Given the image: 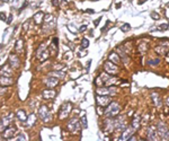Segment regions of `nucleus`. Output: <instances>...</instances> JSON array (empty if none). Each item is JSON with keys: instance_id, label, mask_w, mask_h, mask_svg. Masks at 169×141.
I'll use <instances>...</instances> for the list:
<instances>
[{"instance_id": "1", "label": "nucleus", "mask_w": 169, "mask_h": 141, "mask_svg": "<svg viewBox=\"0 0 169 141\" xmlns=\"http://www.w3.org/2000/svg\"><path fill=\"white\" fill-rule=\"evenodd\" d=\"M120 111H121L120 105H119L117 103L113 102V103H110V104L108 105L107 109L105 110V115H106L107 117H115V116L120 113Z\"/></svg>"}, {"instance_id": "2", "label": "nucleus", "mask_w": 169, "mask_h": 141, "mask_svg": "<svg viewBox=\"0 0 169 141\" xmlns=\"http://www.w3.org/2000/svg\"><path fill=\"white\" fill-rule=\"evenodd\" d=\"M157 132L159 134V137L162 140H169V130L166 124H164L162 122H159L157 126Z\"/></svg>"}, {"instance_id": "3", "label": "nucleus", "mask_w": 169, "mask_h": 141, "mask_svg": "<svg viewBox=\"0 0 169 141\" xmlns=\"http://www.w3.org/2000/svg\"><path fill=\"white\" fill-rule=\"evenodd\" d=\"M71 109H72L71 103H64V104H62L61 109H60V112H59V117H60L61 120L68 117V115H69L70 112H71Z\"/></svg>"}, {"instance_id": "4", "label": "nucleus", "mask_w": 169, "mask_h": 141, "mask_svg": "<svg viewBox=\"0 0 169 141\" xmlns=\"http://www.w3.org/2000/svg\"><path fill=\"white\" fill-rule=\"evenodd\" d=\"M36 58H37L38 60H41V61H45L46 59L48 58V52H47V50H46L45 44H41V45H40L37 52H36Z\"/></svg>"}, {"instance_id": "5", "label": "nucleus", "mask_w": 169, "mask_h": 141, "mask_svg": "<svg viewBox=\"0 0 169 141\" xmlns=\"http://www.w3.org/2000/svg\"><path fill=\"white\" fill-rule=\"evenodd\" d=\"M104 69L109 75H116L119 72V68H117L116 63L112 62V61H107V62L104 63Z\"/></svg>"}, {"instance_id": "6", "label": "nucleus", "mask_w": 169, "mask_h": 141, "mask_svg": "<svg viewBox=\"0 0 169 141\" xmlns=\"http://www.w3.org/2000/svg\"><path fill=\"white\" fill-rule=\"evenodd\" d=\"M38 114H40V117L42 119L43 122H48L52 119V115H51L50 111L47 110V107H46L45 105L41 106V109L38 111Z\"/></svg>"}, {"instance_id": "7", "label": "nucleus", "mask_w": 169, "mask_h": 141, "mask_svg": "<svg viewBox=\"0 0 169 141\" xmlns=\"http://www.w3.org/2000/svg\"><path fill=\"white\" fill-rule=\"evenodd\" d=\"M68 130L72 133H77L78 131L80 130V123H79V120L73 117L71 119L69 122H68Z\"/></svg>"}, {"instance_id": "8", "label": "nucleus", "mask_w": 169, "mask_h": 141, "mask_svg": "<svg viewBox=\"0 0 169 141\" xmlns=\"http://www.w3.org/2000/svg\"><path fill=\"white\" fill-rule=\"evenodd\" d=\"M96 101H97L98 106H100V107H105V106H108L110 104V99L106 95H98Z\"/></svg>"}, {"instance_id": "9", "label": "nucleus", "mask_w": 169, "mask_h": 141, "mask_svg": "<svg viewBox=\"0 0 169 141\" xmlns=\"http://www.w3.org/2000/svg\"><path fill=\"white\" fill-rule=\"evenodd\" d=\"M110 78V76H109V74L107 72H103V74H100L99 75V77L96 79V85L97 86H106V82L108 81V79Z\"/></svg>"}, {"instance_id": "10", "label": "nucleus", "mask_w": 169, "mask_h": 141, "mask_svg": "<svg viewBox=\"0 0 169 141\" xmlns=\"http://www.w3.org/2000/svg\"><path fill=\"white\" fill-rule=\"evenodd\" d=\"M13 117H14V114H11V113H10L8 116L3 117V119L0 121V131H1V132H2V131L6 129V128H8V125H9V124L13 122V120H11Z\"/></svg>"}, {"instance_id": "11", "label": "nucleus", "mask_w": 169, "mask_h": 141, "mask_svg": "<svg viewBox=\"0 0 169 141\" xmlns=\"http://www.w3.org/2000/svg\"><path fill=\"white\" fill-rule=\"evenodd\" d=\"M97 94L98 95H114L116 94V88L115 87H103V88H98L97 89Z\"/></svg>"}, {"instance_id": "12", "label": "nucleus", "mask_w": 169, "mask_h": 141, "mask_svg": "<svg viewBox=\"0 0 169 141\" xmlns=\"http://www.w3.org/2000/svg\"><path fill=\"white\" fill-rule=\"evenodd\" d=\"M58 82H59V79L55 78V77H52V76H48L44 80V85L47 88H54L55 86H58Z\"/></svg>"}, {"instance_id": "13", "label": "nucleus", "mask_w": 169, "mask_h": 141, "mask_svg": "<svg viewBox=\"0 0 169 141\" xmlns=\"http://www.w3.org/2000/svg\"><path fill=\"white\" fill-rule=\"evenodd\" d=\"M8 63L10 64L11 68H19V65H20V61H19V59H18V57L16 54H10L9 55Z\"/></svg>"}, {"instance_id": "14", "label": "nucleus", "mask_w": 169, "mask_h": 141, "mask_svg": "<svg viewBox=\"0 0 169 141\" xmlns=\"http://www.w3.org/2000/svg\"><path fill=\"white\" fill-rule=\"evenodd\" d=\"M16 132V128L14 126H10V128H6L3 131H2V137L5 139H10L13 138V136L15 134Z\"/></svg>"}, {"instance_id": "15", "label": "nucleus", "mask_w": 169, "mask_h": 141, "mask_svg": "<svg viewBox=\"0 0 169 141\" xmlns=\"http://www.w3.org/2000/svg\"><path fill=\"white\" fill-rule=\"evenodd\" d=\"M0 76H5V77H11L13 76V70L10 68V64H5L1 70H0Z\"/></svg>"}, {"instance_id": "16", "label": "nucleus", "mask_w": 169, "mask_h": 141, "mask_svg": "<svg viewBox=\"0 0 169 141\" xmlns=\"http://www.w3.org/2000/svg\"><path fill=\"white\" fill-rule=\"evenodd\" d=\"M42 96H43L44 99H52V98H54V97L57 96V92L53 90L52 88H50V89L44 90V92L42 93Z\"/></svg>"}, {"instance_id": "17", "label": "nucleus", "mask_w": 169, "mask_h": 141, "mask_svg": "<svg viewBox=\"0 0 169 141\" xmlns=\"http://www.w3.org/2000/svg\"><path fill=\"white\" fill-rule=\"evenodd\" d=\"M134 128L132 126H130V128H126L125 129V131L123 132V136H122V138H121V140H129V138L131 137V136H133V132H134Z\"/></svg>"}, {"instance_id": "18", "label": "nucleus", "mask_w": 169, "mask_h": 141, "mask_svg": "<svg viewBox=\"0 0 169 141\" xmlns=\"http://www.w3.org/2000/svg\"><path fill=\"white\" fill-rule=\"evenodd\" d=\"M14 80L10 77H5V76H0V86H10L13 85Z\"/></svg>"}, {"instance_id": "19", "label": "nucleus", "mask_w": 169, "mask_h": 141, "mask_svg": "<svg viewBox=\"0 0 169 141\" xmlns=\"http://www.w3.org/2000/svg\"><path fill=\"white\" fill-rule=\"evenodd\" d=\"M157 130L154 128H149L148 129V139L149 140H158V136H157Z\"/></svg>"}, {"instance_id": "20", "label": "nucleus", "mask_w": 169, "mask_h": 141, "mask_svg": "<svg viewBox=\"0 0 169 141\" xmlns=\"http://www.w3.org/2000/svg\"><path fill=\"white\" fill-rule=\"evenodd\" d=\"M45 17V14L43 13V11H37L36 14H34V20H35V23L38 25V24H41L42 23V20H43V18Z\"/></svg>"}, {"instance_id": "21", "label": "nucleus", "mask_w": 169, "mask_h": 141, "mask_svg": "<svg viewBox=\"0 0 169 141\" xmlns=\"http://www.w3.org/2000/svg\"><path fill=\"white\" fill-rule=\"evenodd\" d=\"M16 116H17V117H18V120H19V121H22V122H26V121H27V115H26L25 111L18 110L17 112H16Z\"/></svg>"}, {"instance_id": "22", "label": "nucleus", "mask_w": 169, "mask_h": 141, "mask_svg": "<svg viewBox=\"0 0 169 141\" xmlns=\"http://www.w3.org/2000/svg\"><path fill=\"white\" fill-rule=\"evenodd\" d=\"M23 45H24V42H23V40H22V38H18V40L16 41V44H15L16 52H18V53L23 52V47H24Z\"/></svg>"}, {"instance_id": "23", "label": "nucleus", "mask_w": 169, "mask_h": 141, "mask_svg": "<svg viewBox=\"0 0 169 141\" xmlns=\"http://www.w3.org/2000/svg\"><path fill=\"white\" fill-rule=\"evenodd\" d=\"M151 97H152L154 104H156L157 106H161V98H160L159 94H157V93H152V94H151Z\"/></svg>"}, {"instance_id": "24", "label": "nucleus", "mask_w": 169, "mask_h": 141, "mask_svg": "<svg viewBox=\"0 0 169 141\" xmlns=\"http://www.w3.org/2000/svg\"><path fill=\"white\" fill-rule=\"evenodd\" d=\"M35 122H36V116H35L34 114H31V115L27 117V121H26L25 123H26L28 126H32V125L35 124Z\"/></svg>"}, {"instance_id": "25", "label": "nucleus", "mask_w": 169, "mask_h": 141, "mask_svg": "<svg viewBox=\"0 0 169 141\" xmlns=\"http://www.w3.org/2000/svg\"><path fill=\"white\" fill-rule=\"evenodd\" d=\"M50 76H52V77H55V78H63L64 77V72L63 71H59V70H54V71H52L51 74H50Z\"/></svg>"}, {"instance_id": "26", "label": "nucleus", "mask_w": 169, "mask_h": 141, "mask_svg": "<svg viewBox=\"0 0 169 141\" xmlns=\"http://www.w3.org/2000/svg\"><path fill=\"white\" fill-rule=\"evenodd\" d=\"M109 61L117 64V63H120V58H119V55L116 53H110L109 54Z\"/></svg>"}, {"instance_id": "27", "label": "nucleus", "mask_w": 169, "mask_h": 141, "mask_svg": "<svg viewBox=\"0 0 169 141\" xmlns=\"http://www.w3.org/2000/svg\"><path fill=\"white\" fill-rule=\"evenodd\" d=\"M159 63H160V59H159V58H157V59H150V60H149V61H148V64H149V65H158V64H159Z\"/></svg>"}, {"instance_id": "28", "label": "nucleus", "mask_w": 169, "mask_h": 141, "mask_svg": "<svg viewBox=\"0 0 169 141\" xmlns=\"http://www.w3.org/2000/svg\"><path fill=\"white\" fill-rule=\"evenodd\" d=\"M166 51H167V47H156V52H157V53H159V54H165V53H166Z\"/></svg>"}, {"instance_id": "29", "label": "nucleus", "mask_w": 169, "mask_h": 141, "mask_svg": "<svg viewBox=\"0 0 169 141\" xmlns=\"http://www.w3.org/2000/svg\"><path fill=\"white\" fill-rule=\"evenodd\" d=\"M88 45H89L88 38H82V41H81V49H87Z\"/></svg>"}, {"instance_id": "30", "label": "nucleus", "mask_w": 169, "mask_h": 141, "mask_svg": "<svg viewBox=\"0 0 169 141\" xmlns=\"http://www.w3.org/2000/svg\"><path fill=\"white\" fill-rule=\"evenodd\" d=\"M139 125H140V120H139V117H137V119H134V120L132 121V126H133L135 130H138Z\"/></svg>"}, {"instance_id": "31", "label": "nucleus", "mask_w": 169, "mask_h": 141, "mask_svg": "<svg viewBox=\"0 0 169 141\" xmlns=\"http://www.w3.org/2000/svg\"><path fill=\"white\" fill-rule=\"evenodd\" d=\"M16 140H27V136L25 133H19L17 137H16Z\"/></svg>"}, {"instance_id": "32", "label": "nucleus", "mask_w": 169, "mask_h": 141, "mask_svg": "<svg viewBox=\"0 0 169 141\" xmlns=\"http://www.w3.org/2000/svg\"><path fill=\"white\" fill-rule=\"evenodd\" d=\"M131 30V26H130V24H124L121 26V31L122 32H129Z\"/></svg>"}, {"instance_id": "33", "label": "nucleus", "mask_w": 169, "mask_h": 141, "mask_svg": "<svg viewBox=\"0 0 169 141\" xmlns=\"http://www.w3.org/2000/svg\"><path fill=\"white\" fill-rule=\"evenodd\" d=\"M148 47L147 44H141V45L139 47V51H140L141 53H144V52L148 50V47Z\"/></svg>"}, {"instance_id": "34", "label": "nucleus", "mask_w": 169, "mask_h": 141, "mask_svg": "<svg viewBox=\"0 0 169 141\" xmlns=\"http://www.w3.org/2000/svg\"><path fill=\"white\" fill-rule=\"evenodd\" d=\"M80 121H81V123H82V126H83V129H87L88 124H87V119H86V116H82Z\"/></svg>"}, {"instance_id": "35", "label": "nucleus", "mask_w": 169, "mask_h": 141, "mask_svg": "<svg viewBox=\"0 0 169 141\" xmlns=\"http://www.w3.org/2000/svg\"><path fill=\"white\" fill-rule=\"evenodd\" d=\"M150 16H151V18H154V19H159V18H160V15H159L157 11H152V13L150 14Z\"/></svg>"}, {"instance_id": "36", "label": "nucleus", "mask_w": 169, "mask_h": 141, "mask_svg": "<svg viewBox=\"0 0 169 141\" xmlns=\"http://www.w3.org/2000/svg\"><path fill=\"white\" fill-rule=\"evenodd\" d=\"M159 28H160L161 31H166V30L168 28V25H167V24H161V25L159 26Z\"/></svg>"}, {"instance_id": "37", "label": "nucleus", "mask_w": 169, "mask_h": 141, "mask_svg": "<svg viewBox=\"0 0 169 141\" xmlns=\"http://www.w3.org/2000/svg\"><path fill=\"white\" fill-rule=\"evenodd\" d=\"M11 19H13V15H9L8 16V19H6V23L9 25V24H11Z\"/></svg>"}, {"instance_id": "38", "label": "nucleus", "mask_w": 169, "mask_h": 141, "mask_svg": "<svg viewBox=\"0 0 169 141\" xmlns=\"http://www.w3.org/2000/svg\"><path fill=\"white\" fill-rule=\"evenodd\" d=\"M0 19L1 20H6V14L5 13H0Z\"/></svg>"}, {"instance_id": "39", "label": "nucleus", "mask_w": 169, "mask_h": 141, "mask_svg": "<svg viewBox=\"0 0 169 141\" xmlns=\"http://www.w3.org/2000/svg\"><path fill=\"white\" fill-rule=\"evenodd\" d=\"M69 28H71V32L72 33H76V28H75V26L71 24V25H69Z\"/></svg>"}, {"instance_id": "40", "label": "nucleus", "mask_w": 169, "mask_h": 141, "mask_svg": "<svg viewBox=\"0 0 169 141\" xmlns=\"http://www.w3.org/2000/svg\"><path fill=\"white\" fill-rule=\"evenodd\" d=\"M71 55H72V54H71V52H70V53L68 52V53H65V57H64V58H65V59H70V58H71Z\"/></svg>"}, {"instance_id": "41", "label": "nucleus", "mask_w": 169, "mask_h": 141, "mask_svg": "<svg viewBox=\"0 0 169 141\" xmlns=\"http://www.w3.org/2000/svg\"><path fill=\"white\" fill-rule=\"evenodd\" d=\"M86 28H87V26H86V25H83V26H81V27L79 28V31H80V32H85V31H86Z\"/></svg>"}, {"instance_id": "42", "label": "nucleus", "mask_w": 169, "mask_h": 141, "mask_svg": "<svg viewBox=\"0 0 169 141\" xmlns=\"http://www.w3.org/2000/svg\"><path fill=\"white\" fill-rule=\"evenodd\" d=\"M99 22H100V18H98V19H96V20H95V22H94V24H95V25H96V26H97V25H98V24H99Z\"/></svg>"}, {"instance_id": "43", "label": "nucleus", "mask_w": 169, "mask_h": 141, "mask_svg": "<svg viewBox=\"0 0 169 141\" xmlns=\"http://www.w3.org/2000/svg\"><path fill=\"white\" fill-rule=\"evenodd\" d=\"M5 92H6V88H5V87H2V88H0V95H1V94H3Z\"/></svg>"}, {"instance_id": "44", "label": "nucleus", "mask_w": 169, "mask_h": 141, "mask_svg": "<svg viewBox=\"0 0 169 141\" xmlns=\"http://www.w3.org/2000/svg\"><path fill=\"white\" fill-rule=\"evenodd\" d=\"M86 11H87V13H89V14H94V13H95V11H94L92 9H87Z\"/></svg>"}, {"instance_id": "45", "label": "nucleus", "mask_w": 169, "mask_h": 141, "mask_svg": "<svg viewBox=\"0 0 169 141\" xmlns=\"http://www.w3.org/2000/svg\"><path fill=\"white\" fill-rule=\"evenodd\" d=\"M27 26H28V22L26 23V25H24V31H27Z\"/></svg>"}, {"instance_id": "46", "label": "nucleus", "mask_w": 169, "mask_h": 141, "mask_svg": "<svg viewBox=\"0 0 169 141\" xmlns=\"http://www.w3.org/2000/svg\"><path fill=\"white\" fill-rule=\"evenodd\" d=\"M53 6H58V0H53Z\"/></svg>"}, {"instance_id": "47", "label": "nucleus", "mask_w": 169, "mask_h": 141, "mask_svg": "<svg viewBox=\"0 0 169 141\" xmlns=\"http://www.w3.org/2000/svg\"><path fill=\"white\" fill-rule=\"evenodd\" d=\"M144 1H147V0H139V3H143Z\"/></svg>"}, {"instance_id": "48", "label": "nucleus", "mask_w": 169, "mask_h": 141, "mask_svg": "<svg viewBox=\"0 0 169 141\" xmlns=\"http://www.w3.org/2000/svg\"><path fill=\"white\" fill-rule=\"evenodd\" d=\"M167 61H168V62H169V53H168V54H167Z\"/></svg>"}, {"instance_id": "49", "label": "nucleus", "mask_w": 169, "mask_h": 141, "mask_svg": "<svg viewBox=\"0 0 169 141\" xmlns=\"http://www.w3.org/2000/svg\"><path fill=\"white\" fill-rule=\"evenodd\" d=\"M167 7H169V3H167Z\"/></svg>"}, {"instance_id": "50", "label": "nucleus", "mask_w": 169, "mask_h": 141, "mask_svg": "<svg viewBox=\"0 0 169 141\" xmlns=\"http://www.w3.org/2000/svg\"><path fill=\"white\" fill-rule=\"evenodd\" d=\"M0 50H1V44H0Z\"/></svg>"}]
</instances>
